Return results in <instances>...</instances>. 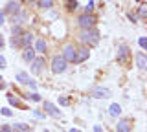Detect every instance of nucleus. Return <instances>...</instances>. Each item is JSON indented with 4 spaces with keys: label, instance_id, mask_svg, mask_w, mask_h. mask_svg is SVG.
Wrapping results in <instances>:
<instances>
[{
    "label": "nucleus",
    "instance_id": "nucleus-1",
    "mask_svg": "<svg viewBox=\"0 0 147 132\" xmlns=\"http://www.w3.org/2000/svg\"><path fill=\"white\" fill-rule=\"evenodd\" d=\"M79 39H81V42L88 44V46H94V44L99 42V31L96 29V28H86V29L81 31V37Z\"/></svg>",
    "mask_w": 147,
    "mask_h": 132
},
{
    "label": "nucleus",
    "instance_id": "nucleus-2",
    "mask_svg": "<svg viewBox=\"0 0 147 132\" xmlns=\"http://www.w3.org/2000/svg\"><path fill=\"white\" fill-rule=\"evenodd\" d=\"M129 55H131L129 46H127V44H119V46H118V62L127 64V62H129Z\"/></svg>",
    "mask_w": 147,
    "mask_h": 132
},
{
    "label": "nucleus",
    "instance_id": "nucleus-3",
    "mask_svg": "<svg viewBox=\"0 0 147 132\" xmlns=\"http://www.w3.org/2000/svg\"><path fill=\"white\" fill-rule=\"evenodd\" d=\"M52 70L55 72V74H63L64 70H66V61H64V57H53L52 61Z\"/></svg>",
    "mask_w": 147,
    "mask_h": 132
},
{
    "label": "nucleus",
    "instance_id": "nucleus-4",
    "mask_svg": "<svg viewBox=\"0 0 147 132\" xmlns=\"http://www.w3.org/2000/svg\"><path fill=\"white\" fill-rule=\"evenodd\" d=\"M90 95L92 97H98V99H105V97H110V90L109 88H101V86H96V88L90 90Z\"/></svg>",
    "mask_w": 147,
    "mask_h": 132
},
{
    "label": "nucleus",
    "instance_id": "nucleus-5",
    "mask_svg": "<svg viewBox=\"0 0 147 132\" xmlns=\"http://www.w3.org/2000/svg\"><path fill=\"white\" fill-rule=\"evenodd\" d=\"M94 17L88 15V13H85V15H81L79 17V26L83 29H86V28H94Z\"/></svg>",
    "mask_w": 147,
    "mask_h": 132
},
{
    "label": "nucleus",
    "instance_id": "nucleus-6",
    "mask_svg": "<svg viewBox=\"0 0 147 132\" xmlns=\"http://www.w3.org/2000/svg\"><path fill=\"white\" fill-rule=\"evenodd\" d=\"M42 66H44V57H37L31 61V72L33 74H40L42 72Z\"/></svg>",
    "mask_w": 147,
    "mask_h": 132
},
{
    "label": "nucleus",
    "instance_id": "nucleus-7",
    "mask_svg": "<svg viewBox=\"0 0 147 132\" xmlns=\"http://www.w3.org/2000/svg\"><path fill=\"white\" fill-rule=\"evenodd\" d=\"M76 52H77V50L74 48V46H66V48H64V53H63L64 61H70V62H74V59H76Z\"/></svg>",
    "mask_w": 147,
    "mask_h": 132
},
{
    "label": "nucleus",
    "instance_id": "nucleus-8",
    "mask_svg": "<svg viewBox=\"0 0 147 132\" xmlns=\"http://www.w3.org/2000/svg\"><path fill=\"white\" fill-rule=\"evenodd\" d=\"M44 110L50 114V116H53V117H59L61 116V112L57 110V107H55V105H52L50 101H44Z\"/></svg>",
    "mask_w": 147,
    "mask_h": 132
},
{
    "label": "nucleus",
    "instance_id": "nucleus-9",
    "mask_svg": "<svg viewBox=\"0 0 147 132\" xmlns=\"http://www.w3.org/2000/svg\"><path fill=\"white\" fill-rule=\"evenodd\" d=\"M17 81H20V83H24V84H30L31 88H35V83L30 79V75H28V74H24V72H18V74H17Z\"/></svg>",
    "mask_w": 147,
    "mask_h": 132
},
{
    "label": "nucleus",
    "instance_id": "nucleus-10",
    "mask_svg": "<svg viewBox=\"0 0 147 132\" xmlns=\"http://www.w3.org/2000/svg\"><path fill=\"white\" fill-rule=\"evenodd\" d=\"M116 130H118V132H131V121H129V119H121V121H118Z\"/></svg>",
    "mask_w": 147,
    "mask_h": 132
},
{
    "label": "nucleus",
    "instance_id": "nucleus-11",
    "mask_svg": "<svg viewBox=\"0 0 147 132\" xmlns=\"http://www.w3.org/2000/svg\"><path fill=\"white\" fill-rule=\"evenodd\" d=\"M88 59V50H77L76 52V59H74V62H83V61H86Z\"/></svg>",
    "mask_w": 147,
    "mask_h": 132
},
{
    "label": "nucleus",
    "instance_id": "nucleus-12",
    "mask_svg": "<svg viewBox=\"0 0 147 132\" xmlns=\"http://www.w3.org/2000/svg\"><path fill=\"white\" fill-rule=\"evenodd\" d=\"M136 64H138L140 70H145V68H147V59H145V55L142 52L136 53Z\"/></svg>",
    "mask_w": 147,
    "mask_h": 132
},
{
    "label": "nucleus",
    "instance_id": "nucleus-13",
    "mask_svg": "<svg viewBox=\"0 0 147 132\" xmlns=\"http://www.w3.org/2000/svg\"><path fill=\"white\" fill-rule=\"evenodd\" d=\"M31 40H33V35H30V33H22V35H20V46H22V48L31 46Z\"/></svg>",
    "mask_w": 147,
    "mask_h": 132
},
{
    "label": "nucleus",
    "instance_id": "nucleus-14",
    "mask_svg": "<svg viewBox=\"0 0 147 132\" xmlns=\"http://www.w3.org/2000/svg\"><path fill=\"white\" fill-rule=\"evenodd\" d=\"M22 57H24V61H33V59H35V52L31 50V46L24 48V55H22Z\"/></svg>",
    "mask_w": 147,
    "mask_h": 132
},
{
    "label": "nucleus",
    "instance_id": "nucleus-15",
    "mask_svg": "<svg viewBox=\"0 0 147 132\" xmlns=\"http://www.w3.org/2000/svg\"><path fill=\"white\" fill-rule=\"evenodd\" d=\"M6 13H11V15H15V13H18V4L17 2H9L7 6H6Z\"/></svg>",
    "mask_w": 147,
    "mask_h": 132
},
{
    "label": "nucleus",
    "instance_id": "nucleus-16",
    "mask_svg": "<svg viewBox=\"0 0 147 132\" xmlns=\"http://www.w3.org/2000/svg\"><path fill=\"white\" fill-rule=\"evenodd\" d=\"M11 130L13 132H24V130H30V127L24 125V123H15V125L11 127Z\"/></svg>",
    "mask_w": 147,
    "mask_h": 132
},
{
    "label": "nucleus",
    "instance_id": "nucleus-17",
    "mask_svg": "<svg viewBox=\"0 0 147 132\" xmlns=\"http://www.w3.org/2000/svg\"><path fill=\"white\" fill-rule=\"evenodd\" d=\"M110 116H119V114H121V107H119L118 103H114V105H110Z\"/></svg>",
    "mask_w": 147,
    "mask_h": 132
},
{
    "label": "nucleus",
    "instance_id": "nucleus-18",
    "mask_svg": "<svg viewBox=\"0 0 147 132\" xmlns=\"http://www.w3.org/2000/svg\"><path fill=\"white\" fill-rule=\"evenodd\" d=\"M39 6L42 7V9H50V7L53 6V0H39Z\"/></svg>",
    "mask_w": 147,
    "mask_h": 132
},
{
    "label": "nucleus",
    "instance_id": "nucleus-19",
    "mask_svg": "<svg viewBox=\"0 0 147 132\" xmlns=\"http://www.w3.org/2000/svg\"><path fill=\"white\" fill-rule=\"evenodd\" d=\"M24 19H26L24 13H15V15H13V22H15V24H22Z\"/></svg>",
    "mask_w": 147,
    "mask_h": 132
},
{
    "label": "nucleus",
    "instance_id": "nucleus-20",
    "mask_svg": "<svg viewBox=\"0 0 147 132\" xmlns=\"http://www.w3.org/2000/svg\"><path fill=\"white\" fill-rule=\"evenodd\" d=\"M35 46H37V52L44 53V50H46V42H44L42 39H39V40H37V44H35Z\"/></svg>",
    "mask_w": 147,
    "mask_h": 132
},
{
    "label": "nucleus",
    "instance_id": "nucleus-21",
    "mask_svg": "<svg viewBox=\"0 0 147 132\" xmlns=\"http://www.w3.org/2000/svg\"><path fill=\"white\" fill-rule=\"evenodd\" d=\"M66 7H68L70 11L77 9V2H76V0H66Z\"/></svg>",
    "mask_w": 147,
    "mask_h": 132
},
{
    "label": "nucleus",
    "instance_id": "nucleus-22",
    "mask_svg": "<svg viewBox=\"0 0 147 132\" xmlns=\"http://www.w3.org/2000/svg\"><path fill=\"white\" fill-rule=\"evenodd\" d=\"M26 97H28V99H31V101H40V95H39V94H35V92H33V94H28Z\"/></svg>",
    "mask_w": 147,
    "mask_h": 132
},
{
    "label": "nucleus",
    "instance_id": "nucleus-23",
    "mask_svg": "<svg viewBox=\"0 0 147 132\" xmlns=\"http://www.w3.org/2000/svg\"><path fill=\"white\" fill-rule=\"evenodd\" d=\"M13 37H20V35H22V29L20 28H18V26H13Z\"/></svg>",
    "mask_w": 147,
    "mask_h": 132
},
{
    "label": "nucleus",
    "instance_id": "nucleus-24",
    "mask_svg": "<svg viewBox=\"0 0 147 132\" xmlns=\"http://www.w3.org/2000/svg\"><path fill=\"white\" fill-rule=\"evenodd\" d=\"M0 112H2V116H6V117H11V116H13V112L9 110V108H2Z\"/></svg>",
    "mask_w": 147,
    "mask_h": 132
},
{
    "label": "nucleus",
    "instance_id": "nucleus-25",
    "mask_svg": "<svg viewBox=\"0 0 147 132\" xmlns=\"http://www.w3.org/2000/svg\"><path fill=\"white\" fill-rule=\"evenodd\" d=\"M138 42H140V46H142V48H144V50L147 48V39H145V37H142L140 40H138Z\"/></svg>",
    "mask_w": 147,
    "mask_h": 132
},
{
    "label": "nucleus",
    "instance_id": "nucleus-26",
    "mask_svg": "<svg viewBox=\"0 0 147 132\" xmlns=\"http://www.w3.org/2000/svg\"><path fill=\"white\" fill-rule=\"evenodd\" d=\"M92 9H94V2H92V0H90V2H88V4H86V7H85V11H86V13H88V11H92Z\"/></svg>",
    "mask_w": 147,
    "mask_h": 132
},
{
    "label": "nucleus",
    "instance_id": "nucleus-27",
    "mask_svg": "<svg viewBox=\"0 0 147 132\" xmlns=\"http://www.w3.org/2000/svg\"><path fill=\"white\" fill-rule=\"evenodd\" d=\"M9 103L15 105V107H18V99H17V97H11V95H9Z\"/></svg>",
    "mask_w": 147,
    "mask_h": 132
},
{
    "label": "nucleus",
    "instance_id": "nucleus-28",
    "mask_svg": "<svg viewBox=\"0 0 147 132\" xmlns=\"http://www.w3.org/2000/svg\"><path fill=\"white\" fill-rule=\"evenodd\" d=\"M0 68H6V59L0 55Z\"/></svg>",
    "mask_w": 147,
    "mask_h": 132
},
{
    "label": "nucleus",
    "instance_id": "nucleus-29",
    "mask_svg": "<svg viewBox=\"0 0 147 132\" xmlns=\"http://www.w3.org/2000/svg\"><path fill=\"white\" fill-rule=\"evenodd\" d=\"M140 17H142V19H144V17H145V7H144V6L140 7Z\"/></svg>",
    "mask_w": 147,
    "mask_h": 132
},
{
    "label": "nucleus",
    "instance_id": "nucleus-30",
    "mask_svg": "<svg viewBox=\"0 0 147 132\" xmlns=\"http://www.w3.org/2000/svg\"><path fill=\"white\" fill-rule=\"evenodd\" d=\"M59 103H61V105H68V99L66 97H61V99H59Z\"/></svg>",
    "mask_w": 147,
    "mask_h": 132
},
{
    "label": "nucleus",
    "instance_id": "nucleus-31",
    "mask_svg": "<svg viewBox=\"0 0 147 132\" xmlns=\"http://www.w3.org/2000/svg\"><path fill=\"white\" fill-rule=\"evenodd\" d=\"M0 88H6V83H4V79L0 77Z\"/></svg>",
    "mask_w": 147,
    "mask_h": 132
},
{
    "label": "nucleus",
    "instance_id": "nucleus-32",
    "mask_svg": "<svg viewBox=\"0 0 147 132\" xmlns=\"http://www.w3.org/2000/svg\"><path fill=\"white\" fill-rule=\"evenodd\" d=\"M94 132H103V130H101V127H99V125H96V127H94Z\"/></svg>",
    "mask_w": 147,
    "mask_h": 132
},
{
    "label": "nucleus",
    "instance_id": "nucleus-33",
    "mask_svg": "<svg viewBox=\"0 0 147 132\" xmlns=\"http://www.w3.org/2000/svg\"><path fill=\"white\" fill-rule=\"evenodd\" d=\"M0 48H4V37L0 35Z\"/></svg>",
    "mask_w": 147,
    "mask_h": 132
},
{
    "label": "nucleus",
    "instance_id": "nucleus-34",
    "mask_svg": "<svg viewBox=\"0 0 147 132\" xmlns=\"http://www.w3.org/2000/svg\"><path fill=\"white\" fill-rule=\"evenodd\" d=\"M2 24H4V15L0 13V26H2Z\"/></svg>",
    "mask_w": 147,
    "mask_h": 132
},
{
    "label": "nucleus",
    "instance_id": "nucleus-35",
    "mask_svg": "<svg viewBox=\"0 0 147 132\" xmlns=\"http://www.w3.org/2000/svg\"><path fill=\"white\" fill-rule=\"evenodd\" d=\"M70 132H81L79 129H70Z\"/></svg>",
    "mask_w": 147,
    "mask_h": 132
},
{
    "label": "nucleus",
    "instance_id": "nucleus-36",
    "mask_svg": "<svg viewBox=\"0 0 147 132\" xmlns=\"http://www.w3.org/2000/svg\"><path fill=\"white\" fill-rule=\"evenodd\" d=\"M24 132H33V130H24Z\"/></svg>",
    "mask_w": 147,
    "mask_h": 132
},
{
    "label": "nucleus",
    "instance_id": "nucleus-37",
    "mask_svg": "<svg viewBox=\"0 0 147 132\" xmlns=\"http://www.w3.org/2000/svg\"><path fill=\"white\" fill-rule=\"evenodd\" d=\"M44 132H48V130H44Z\"/></svg>",
    "mask_w": 147,
    "mask_h": 132
}]
</instances>
